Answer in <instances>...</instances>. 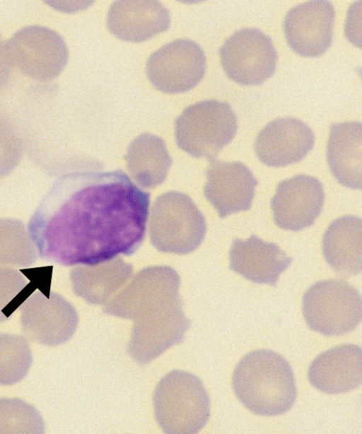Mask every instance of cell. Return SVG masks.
Segmentation results:
<instances>
[{"label": "cell", "instance_id": "cell-10", "mask_svg": "<svg viewBox=\"0 0 362 434\" xmlns=\"http://www.w3.org/2000/svg\"><path fill=\"white\" fill-rule=\"evenodd\" d=\"M190 326L181 298L159 306L134 320L127 351L140 364H146L184 340Z\"/></svg>", "mask_w": 362, "mask_h": 434}, {"label": "cell", "instance_id": "cell-4", "mask_svg": "<svg viewBox=\"0 0 362 434\" xmlns=\"http://www.w3.org/2000/svg\"><path fill=\"white\" fill-rule=\"evenodd\" d=\"M148 233L151 244L158 251L185 254L202 244L206 233V223L189 196L170 191L154 201Z\"/></svg>", "mask_w": 362, "mask_h": 434}, {"label": "cell", "instance_id": "cell-23", "mask_svg": "<svg viewBox=\"0 0 362 434\" xmlns=\"http://www.w3.org/2000/svg\"><path fill=\"white\" fill-rule=\"evenodd\" d=\"M124 159L131 177L144 189L162 184L172 164L164 140L149 132L141 134L131 142Z\"/></svg>", "mask_w": 362, "mask_h": 434}, {"label": "cell", "instance_id": "cell-25", "mask_svg": "<svg viewBox=\"0 0 362 434\" xmlns=\"http://www.w3.org/2000/svg\"><path fill=\"white\" fill-rule=\"evenodd\" d=\"M33 363L26 337L0 333V385H12L24 379Z\"/></svg>", "mask_w": 362, "mask_h": 434}, {"label": "cell", "instance_id": "cell-11", "mask_svg": "<svg viewBox=\"0 0 362 434\" xmlns=\"http://www.w3.org/2000/svg\"><path fill=\"white\" fill-rule=\"evenodd\" d=\"M78 323L75 307L54 292H37L20 305V326L29 340L47 346L68 341Z\"/></svg>", "mask_w": 362, "mask_h": 434}, {"label": "cell", "instance_id": "cell-8", "mask_svg": "<svg viewBox=\"0 0 362 434\" xmlns=\"http://www.w3.org/2000/svg\"><path fill=\"white\" fill-rule=\"evenodd\" d=\"M222 67L229 78L243 86H259L276 68L278 55L272 39L256 28H243L219 49Z\"/></svg>", "mask_w": 362, "mask_h": 434}, {"label": "cell", "instance_id": "cell-27", "mask_svg": "<svg viewBox=\"0 0 362 434\" xmlns=\"http://www.w3.org/2000/svg\"><path fill=\"white\" fill-rule=\"evenodd\" d=\"M27 282L18 271L1 267L0 269V323L8 319L30 293L26 291Z\"/></svg>", "mask_w": 362, "mask_h": 434}, {"label": "cell", "instance_id": "cell-17", "mask_svg": "<svg viewBox=\"0 0 362 434\" xmlns=\"http://www.w3.org/2000/svg\"><path fill=\"white\" fill-rule=\"evenodd\" d=\"M228 257L230 270L253 283L273 286L293 261L279 245L254 234L247 240L233 239Z\"/></svg>", "mask_w": 362, "mask_h": 434}, {"label": "cell", "instance_id": "cell-16", "mask_svg": "<svg viewBox=\"0 0 362 434\" xmlns=\"http://www.w3.org/2000/svg\"><path fill=\"white\" fill-rule=\"evenodd\" d=\"M315 145V135L303 121L278 118L260 130L254 150L264 165L280 168L302 160Z\"/></svg>", "mask_w": 362, "mask_h": 434}, {"label": "cell", "instance_id": "cell-26", "mask_svg": "<svg viewBox=\"0 0 362 434\" xmlns=\"http://www.w3.org/2000/svg\"><path fill=\"white\" fill-rule=\"evenodd\" d=\"M45 430L34 406L19 398H0V434H40Z\"/></svg>", "mask_w": 362, "mask_h": 434}, {"label": "cell", "instance_id": "cell-18", "mask_svg": "<svg viewBox=\"0 0 362 434\" xmlns=\"http://www.w3.org/2000/svg\"><path fill=\"white\" fill-rule=\"evenodd\" d=\"M170 25L168 10L153 0L115 1L107 16V26L117 38L140 42L167 30Z\"/></svg>", "mask_w": 362, "mask_h": 434}, {"label": "cell", "instance_id": "cell-19", "mask_svg": "<svg viewBox=\"0 0 362 434\" xmlns=\"http://www.w3.org/2000/svg\"><path fill=\"white\" fill-rule=\"evenodd\" d=\"M308 377L315 388L329 394L358 387L362 381L361 347L346 344L320 353L310 365Z\"/></svg>", "mask_w": 362, "mask_h": 434}, {"label": "cell", "instance_id": "cell-12", "mask_svg": "<svg viewBox=\"0 0 362 434\" xmlns=\"http://www.w3.org/2000/svg\"><path fill=\"white\" fill-rule=\"evenodd\" d=\"M180 276L172 267H146L104 305L103 312L135 320L148 309L180 298Z\"/></svg>", "mask_w": 362, "mask_h": 434}, {"label": "cell", "instance_id": "cell-5", "mask_svg": "<svg viewBox=\"0 0 362 434\" xmlns=\"http://www.w3.org/2000/svg\"><path fill=\"white\" fill-rule=\"evenodd\" d=\"M237 129V117L230 105L211 99L187 106L175 121L178 147L208 160L232 141Z\"/></svg>", "mask_w": 362, "mask_h": 434}, {"label": "cell", "instance_id": "cell-24", "mask_svg": "<svg viewBox=\"0 0 362 434\" xmlns=\"http://www.w3.org/2000/svg\"><path fill=\"white\" fill-rule=\"evenodd\" d=\"M28 229L16 219H0V266H28L37 251Z\"/></svg>", "mask_w": 362, "mask_h": 434}, {"label": "cell", "instance_id": "cell-15", "mask_svg": "<svg viewBox=\"0 0 362 434\" xmlns=\"http://www.w3.org/2000/svg\"><path fill=\"white\" fill-rule=\"evenodd\" d=\"M209 162L204 194L218 216L224 218L249 210L259 184L249 168L237 161L226 162L213 158Z\"/></svg>", "mask_w": 362, "mask_h": 434}, {"label": "cell", "instance_id": "cell-21", "mask_svg": "<svg viewBox=\"0 0 362 434\" xmlns=\"http://www.w3.org/2000/svg\"><path fill=\"white\" fill-rule=\"evenodd\" d=\"M322 249L329 266L339 276L360 274L362 264V221L345 215L334 220L322 237Z\"/></svg>", "mask_w": 362, "mask_h": 434}, {"label": "cell", "instance_id": "cell-29", "mask_svg": "<svg viewBox=\"0 0 362 434\" xmlns=\"http://www.w3.org/2000/svg\"><path fill=\"white\" fill-rule=\"evenodd\" d=\"M11 67L12 64L8 54L6 42L0 35V89L8 81L11 75Z\"/></svg>", "mask_w": 362, "mask_h": 434}, {"label": "cell", "instance_id": "cell-3", "mask_svg": "<svg viewBox=\"0 0 362 434\" xmlns=\"http://www.w3.org/2000/svg\"><path fill=\"white\" fill-rule=\"evenodd\" d=\"M156 421L168 434H194L210 416V399L195 375L174 370L163 377L153 394Z\"/></svg>", "mask_w": 362, "mask_h": 434}, {"label": "cell", "instance_id": "cell-22", "mask_svg": "<svg viewBox=\"0 0 362 434\" xmlns=\"http://www.w3.org/2000/svg\"><path fill=\"white\" fill-rule=\"evenodd\" d=\"M133 267L119 257L94 266L80 264L70 272L76 295L93 305H105L132 276Z\"/></svg>", "mask_w": 362, "mask_h": 434}, {"label": "cell", "instance_id": "cell-1", "mask_svg": "<svg viewBox=\"0 0 362 434\" xmlns=\"http://www.w3.org/2000/svg\"><path fill=\"white\" fill-rule=\"evenodd\" d=\"M149 204L150 194L122 170L71 172L55 182L28 228L44 259L94 266L139 249Z\"/></svg>", "mask_w": 362, "mask_h": 434}, {"label": "cell", "instance_id": "cell-2", "mask_svg": "<svg viewBox=\"0 0 362 434\" xmlns=\"http://www.w3.org/2000/svg\"><path fill=\"white\" fill-rule=\"evenodd\" d=\"M232 387L242 404L260 416L284 414L296 398L291 365L282 356L268 349L251 351L240 359L233 371Z\"/></svg>", "mask_w": 362, "mask_h": 434}, {"label": "cell", "instance_id": "cell-13", "mask_svg": "<svg viewBox=\"0 0 362 434\" xmlns=\"http://www.w3.org/2000/svg\"><path fill=\"white\" fill-rule=\"evenodd\" d=\"M324 202L322 182L316 177L298 174L278 184L270 207L278 227L299 231L315 223Z\"/></svg>", "mask_w": 362, "mask_h": 434}, {"label": "cell", "instance_id": "cell-28", "mask_svg": "<svg viewBox=\"0 0 362 434\" xmlns=\"http://www.w3.org/2000/svg\"><path fill=\"white\" fill-rule=\"evenodd\" d=\"M23 153L21 135L11 121L0 112V177L18 165Z\"/></svg>", "mask_w": 362, "mask_h": 434}, {"label": "cell", "instance_id": "cell-20", "mask_svg": "<svg viewBox=\"0 0 362 434\" xmlns=\"http://www.w3.org/2000/svg\"><path fill=\"white\" fill-rule=\"evenodd\" d=\"M330 172L341 185L361 189L362 130L359 122L332 123L326 148Z\"/></svg>", "mask_w": 362, "mask_h": 434}, {"label": "cell", "instance_id": "cell-7", "mask_svg": "<svg viewBox=\"0 0 362 434\" xmlns=\"http://www.w3.org/2000/svg\"><path fill=\"white\" fill-rule=\"evenodd\" d=\"M6 45L12 66L40 81L55 78L69 59V50L63 37L54 30L42 25L21 28Z\"/></svg>", "mask_w": 362, "mask_h": 434}, {"label": "cell", "instance_id": "cell-14", "mask_svg": "<svg viewBox=\"0 0 362 434\" xmlns=\"http://www.w3.org/2000/svg\"><path fill=\"white\" fill-rule=\"evenodd\" d=\"M335 11L328 1H309L291 8L284 20L289 47L297 54L317 57L332 42Z\"/></svg>", "mask_w": 362, "mask_h": 434}, {"label": "cell", "instance_id": "cell-9", "mask_svg": "<svg viewBox=\"0 0 362 434\" xmlns=\"http://www.w3.org/2000/svg\"><path fill=\"white\" fill-rule=\"evenodd\" d=\"M206 59L204 51L194 41L177 39L153 52L146 64L151 83L165 93L187 92L202 80Z\"/></svg>", "mask_w": 362, "mask_h": 434}, {"label": "cell", "instance_id": "cell-6", "mask_svg": "<svg viewBox=\"0 0 362 434\" xmlns=\"http://www.w3.org/2000/svg\"><path fill=\"white\" fill-rule=\"evenodd\" d=\"M358 291L340 278H328L311 285L302 299V312L308 327L325 336L353 331L361 320Z\"/></svg>", "mask_w": 362, "mask_h": 434}]
</instances>
